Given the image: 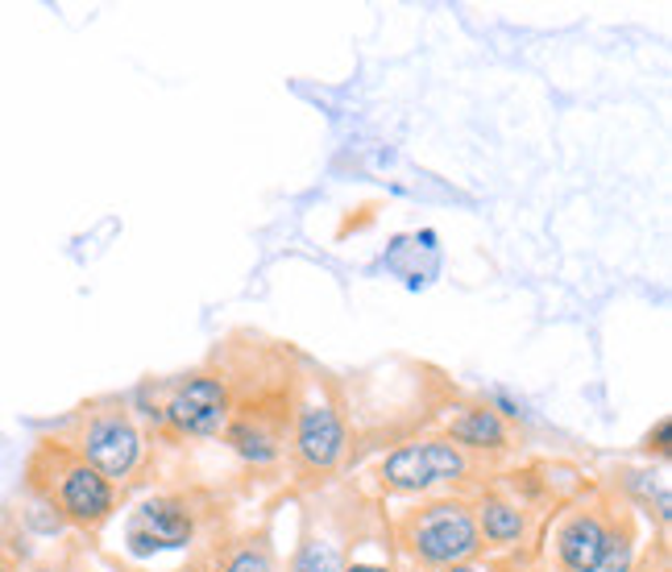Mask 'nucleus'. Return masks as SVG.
<instances>
[{"mask_svg": "<svg viewBox=\"0 0 672 572\" xmlns=\"http://www.w3.org/2000/svg\"><path fill=\"white\" fill-rule=\"evenodd\" d=\"M411 548L428 564H461L478 552V523L466 506L457 502H440L411 518Z\"/></svg>", "mask_w": 672, "mask_h": 572, "instance_id": "f257e3e1", "label": "nucleus"}, {"mask_svg": "<svg viewBox=\"0 0 672 572\" xmlns=\"http://www.w3.org/2000/svg\"><path fill=\"white\" fill-rule=\"evenodd\" d=\"M58 473L55 481L46 485V498L55 502L63 518H71L79 527H100L104 518L112 515V485L100 473H96L92 464L83 461H71L63 448H58Z\"/></svg>", "mask_w": 672, "mask_h": 572, "instance_id": "f03ea898", "label": "nucleus"}, {"mask_svg": "<svg viewBox=\"0 0 672 572\" xmlns=\"http://www.w3.org/2000/svg\"><path fill=\"white\" fill-rule=\"evenodd\" d=\"M457 478H466V457L452 444H440V440L407 444V448H399L382 464V481L391 490H403V494H415V490H428L436 481H457Z\"/></svg>", "mask_w": 672, "mask_h": 572, "instance_id": "7ed1b4c3", "label": "nucleus"}, {"mask_svg": "<svg viewBox=\"0 0 672 572\" xmlns=\"http://www.w3.org/2000/svg\"><path fill=\"white\" fill-rule=\"evenodd\" d=\"M163 415L179 431H187V436H216L228 424V415H233L228 386H224L221 378H212V373H195V378H187L183 386L170 394Z\"/></svg>", "mask_w": 672, "mask_h": 572, "instance_id": "20e7f679", "label": "nucleus"}, {"mask_svg": "<svg viewBox=\"0 0 672 572\" xmlns=\"http://www.w3.org/2000/svg\"><path fill=\"white\" fill-rule=\"evenodd\" d=\"M79 448H83V464H92L104 481L130 478L137 457H142V440L125 415H96Z\"/></svg>", "mask_w": 672, "mask_h": 572, "instance_id": "39448f33", "label": "nucleus"}, {"mask_svg": "<svg viewBox=\"0 0 672 572\" xmlns=\"http://www.w3.org/2000/svg\"><path fill=\"white\" fill-rule=\"evenodd\" d=\"M295 452H299V461H303V469H312V473L336 469L340 452H345V424H340V415H336L333 403L299 406Z\"/></svg>", "mask_w": 672, "mask_h": 572, "instance_id": "423d86ee", "label": "nucleus"}, {"mask_svg": "<svg viewBox=\"0 0 672 572\" xmlns=\"http://www.w3.org/2000/svg\"><path fill=\"white\" fill-rule=\"evenodd\" d=\"M191 531L195 527H191L183 502L154 498L130 518V548L137 556L158 552V548H183V543H191Z\"/></svg>", "mask_w": 672, "mask_h": 572, "instance_id": "0eeeda50", "label": "nucleus"}, {"mask_svg": "<svg viewBox=\"0 0 672 572\" xmlns=\"http://www.w3.org/2000/svg\"><path fill=\"white\" fill-rule=\"evenodd\" d=\"M606 527L594 515H578L560 531V560L569 572H597L606 556Z\"/></svg>", "mask_w": 672, "mask_h": 572, "instance_id": "6e6552de", "label": "nucleus"}, {"mask_svg": "<svg viewBox=\"0 0 672 572\" xmlns=\"http://www.w3.org/2000/svg\"><path fill=\"white\" fill-rule=\"evenodd\" d=\"M452 440L469 444V448H506V427L494 411L473 406L461 419H452Z\"/></svg>", "mask_w": 672, "mask_h": 572, "instance_id": "1a4fd4ad", "label": "nucleus"}, {"mask_svg": "<svg viewBox=\"0 0 672 572\" xmlns=\"http://www.w3.org/2000/svg\"><path fill=\"white\" fill-rule=\"evenodd\" d=\"M482 531L490 543H511L523 536V515L506 502H482Z\"/></svg>", "mask_w": 672, "mask_h": 572, "instance_id": "9d476101", "label": "nucleus"}, {"mask_svg": "<svg viewBox=\"0 0 672 572\" xmlns=\"http://www.w3.org/2000/svg\"><path fill=\"white\" fill-rule=\"evenodd\" d=\"M295 572H345V564H340V552H336L333 543L307 539L295 556Z\"/></svg>", "mask_w": 672, "mask_h": 572, "instance_id": "9b49d317", "label": "nucleus"}, {"mask_svg": "<svg viewBox=\"0 0 672 572\" xmlns=\"http://www.w3.org/2000/svg\"><path fill=\"white\" fill-rule=\"evenodd\" d=\"M224 572H275V569H270V556L261 552V548H245L242 556H233V564Z\"/></svg>", "mask_w": 672, "mask_h": 572, "instance_id": "f8f14e48", "label": "nucleus"}, {"mask_svg": "<svg viewBox=\"0 0 672 572\" xmlns=\"http://www.w3.org/2000/svg\"><path fill=\"white\" fill-rule=\"evenodd\" d=\"M669 424H660V431H656V448H660V452H664V448H669Z\"/></svg>", "mask_w": 672, "mask_h": 572, "instance_id": "ddd939ff", "label": "nucleus"}, {"mask_svg": "<svg viewBox=\"0 0 672 572\" xmlns=\"http://www.w3.org/2000/svg\"><path fill=\"white\" fill-rule=\"evenodd\" d=\"M345 572H387V569H378V564H354V569H345Z\"/></svg>", "mask_w": 672, "mask_h": 572, "instance_id": "4468645a", "label": "nucleus"}, {"mask_svg": "<svg viewBox=\"0 0 672 572\" xmlns=\"http://www.w3.org/2000/svg\"><path fill=\"white\" fill-rule=\"evenodd\" d=\"M452 572H478V569H452Z\"/></svg>", "mask_w": 672, "mask_h": 572, "instance_id": "2eb2a0df", "label": "nucleus"}, {"mask_svg": "<svg viewBox=\"0 0 672 572\" xmlns=\"http://www.w3.org/2000/svg\"><path fill=\"white\" fill-rule=\"evenodd\" d=\"M37 572H55V569H37Z\"/></svg>", "mask_w": 672, "mask_h": 572, "instance_id": "dca6fc26", "label": "nucleus"}, {"mask_svg": "<svg viewBox=\"0 0 672 572\" xmlns=\"http://www.w3.org/2000/svg\"><path fill=\"white\" fill-rule=\"evenodd\" d=\"M0 572H9V569H4V564H0Z\"/></svg>", "mask_w": 672, "mask_h": 572, "instance_id": "f3484780", "label": "nucleus"}]
</instances>
